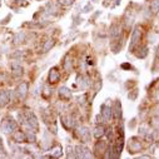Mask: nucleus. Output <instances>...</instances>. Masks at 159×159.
<instances>
[{
  "mask_svg": "<svg viewBox=\"0 0 159 159\" xmlns=\"http://www.w3.org/2000/svg\"><path fill=\"white\" fill-rule=\"evenodd\" d=\"M71 65H73V62H71V58L70 55H65L64 58V62H63V68L67 73H69L71 70Z\"/></svg>",
  "mask_w": 159,
  "mask_h": 159,
  "instance_id": "nucleus-16",
  "label": "nucleus"
},
{
  "mask_svg": "<svg viewBox=\"0 0 159 159\" xmlns=\"http://www.w3.org/2000/svg\"><path fill=\"white\" fill-rule=\"evenodd\" d=\"M0 6H2V0H0Z\"/></svg>",
  "mask_w": 159,
  "mask_h": 159,
  "instance_id": "nucleus-34",
  "label": "nucleus"
},
{
  "mask_svg": "<svg viewBox=\"0 0 159 159\" xmlns=\"http://www.w3.org/2000/svg\"><path fill=\"white\" fill-rule=\"evenodd\" d=\"M137 96H138V89H134V90H133V93L130 92V93H129V95H128V98L130 99V100H135Z\"/></svg>",
  "mask_w": 159,
  "mask_h": 159,
  "instance_id": "nucleus-25",
  "label": "nucleus"
},
{
  "mask_svg": "<svg viewBox=\"0 0 159 159\" xmlns=\"http://www.w3.org/2000/svg\"><path fill=\"white\" fill-rule=\"evenodd\" d=\"M129 150H130V153L141 152V150H142V142H137V138L130 139V143H129Z\"/></svg>",
  "mask_w": 159,
  "mask_h": 159,
  "instance_id": "nucleus-9",
  "label": "nucleus"
},
{
  "mask_svg": "<svg viewBox=\"0 0 159 159\" xmlns=\"http://www.w3.org/2000/svg\"><path fill=\"white\" fill-rule=\"evenodd\" d=\"M142 42V28L137 25L132 33V39H130V45H129V50L134 51V49L139 45V43Z\"/></svg>",
  "mask_w": 159,
  "mask_h": 159,
  "instance_id": "nucleus-1",
  "label": "nucleus"
},
{
  "mask_svg": "<svg viewBox=\"0 0 159 159\" xmlns=\"http://www.w3.org/2000/svg\"><path fill=\"white\" fill-rule=\"evenodd\" d=\"M53 47H54V40H53V39H48L47 42H44L42 50H43V53H48Z\"/></svg>",
  "mask_w": 159,
  "mask_h": 159,
  "instance_id": "nucleus-18",
  "label": "nucleus"
},
{
  "mask_svg": "<svg viewBox=\"0 0 159 159\" xmlns=\"http://www.w3.org/2000/svg\"><path fill=\"white\" fill-rule=\"evenodd\" d=\"M109 35H110V40H112V44L116 43L120 40V36H122V29L118 24H113L109 29Z\"/></svg>",
  "mask_w": 159,
  "mask_h": 159,
  "instance_id": "nucleus-3",
  "label": "nucleus"
},
{
  "mask_svg": "<svg viewBox=\"0 0 159 159\" xmlns=\"http://www.w3.org/2000/svg\"><path fill=\"white\" fill-rule=\"evenodd\" d=\"M139 158H149V155H141Z\"/></svg>",
  "mask_w": 159,
  "mask_h": 159,
  "instance_id": "nucleus-31",
  "label": "nucleus"
},
{
  "mask_svg": "<svg viewBox=\"0 0 159 159\" xmlns=\"http://www.w3.org/2000/svg\"><path fill=\"white\" fill-rule=\"evenodd\" d=\"M13 139H14V142L18 143V144L28 142V141H26V134L23 133V132H19V130L13 132Z\"/></svg>",
  "mask_w": 159,
  "mask_h": 159,
  "instance_id": "nucleus-8",
  "label": "nucleus"
},
{
  "mask_svg": "<svg viewBox=\"0 0 159 159\" xmlns=\"http://www.w3.org/2000/svg\"><path fill=\"white\" fill-rule=\"evenodd\" d=\"M100 110H102L100 114L103 115V118L105 119V120H110V119H112V115H113L112 108H110L109 105H107V104H103L102 108H100Z\"/></svg>",
  "mask_w": 159,
  "mask_h": 159,
  "instance_id": "nucleus-13",
  "label": "nucleus"
},
{
  "mask_svg": "<svg viewBox=\"0 0 159 159\" xmlns=\"http://www.w3.org/2000/svg\"><path fill=\"white\" fill-rule=\"evenodd\" d=\"M157 56L159 58V47H158V49H157Z\"/></svg>",
  "mask_w": 159,
  "mask_h": 159,
  "instance_id": "nucleus-32",
  "label": "nucleus"
},
{
  "mask_svg": "<svg viewBox=\"0 0 159 159\" xmlns=\"http://www.w3.org/2000/svg\"><path fill=\"white\" fill-rule=\"evenodd\" d=\"M78 134H79V137L82 138V141H84V142H89L90 141V132H89V129L87 128V127H80L78 129Z\"/></svg>",
  "mask_w": 159,
  "mask_h": 159,
  "instance_id": "nucleus-10",
  "label": "nucleus"
},
{
  "mask_svg": "<svg viewBox=\"0 0 159 159\" xmlns=\"http://www.w3.org/2000/svg\"><path fill=\"white\" fill-rule=\"evenodd\" d=\"M24 40H25V33H24V31L16 33V34L14 35V39H13L14 44H20V43H23Z\"/></svg>",
  "mask_w": 159,
  "mask_h": 159,
  "instance_id": "nucleus-17",
  "label": "nucleus"
},
{
  "mask_svg": "<svg viewBox=\"0 0 159 159\" xmlns=\"http://www.w3.org/2000/svg\"><path fill=\"white\" fill-rule=\"evenodd\" d=\"M122 68H123V69H129V68H132V67H130L129 64H123Z\"/></svg>",
  "mask_w": 159,
  "mask_h": 159,
  "instance_id": "nucleus-30",
  "label": "nucleus"
},
{
  "mask_svg": "<svg viewBox=\"0 0 159 159\" xmlns=\"http://www.w3.org/2000/svg\"><path fill=\"white\" fill-rule=\"evenodd\" d=\"M48 80H49L50 84H55V83H58L59 80H60V73L58 71L56 68L50 69V71L48 74Z\"/></svg>",
  "mask_w": 159,
  "mask_h": 159,
  "instance_id": "nucleus-6",
  "label": "nucleus"
},
{
  "mask_svg": "<svg viewBox=\"0 0 159 159\" xmlns=\"http://www.w3.org/2000/svg\"><path fill=\"white\" fill-rule=\"evenodd\" d=\"M42 94H43V96H44L45 99H49L50 95H51V89H50L49 87H45V88H44V92H43Z\"/></svg>",
  "mask_w": 159,
  "mask_h": 159,
  "instance_id": "nucleus-24",
  "label": "nucleus"
},
{
  "mask_svg": "<svg viewBox=\"0 0 159 159\" xmlns=\"http://www.w3.org/2000/svg\"><path fill=\"white\" fill-rule=\"evenodd\" d=\"M2 80H3V78H2V75H0V83H2Z\"/></svg>",
  "mask_w": 159,
  "mask_h": 159,
  "instance_id": "nucleus-33",
  "label": "nucleus"
},
{
  "mask_svg": "<svg viewBox=\"0 0 159 159\" xmlns=\"http://www.w3.org/2000/svg\"><path fill=\"white\" fill-rule=\"evenodd\" d=\"M16 128H18L16 122L14 120L13 118H10V116L5 118L3 120V123H2V130L4 133H13V132L16 130Z\"/></svg>",
  "mask_w": 159,
  "mask_h": 159,
  "instance_id": "nucleus-2",
  "label": "nucleus"
},
{
  "mask_svg": "<svg viewBox=\"0 0 159 159\" xmlns=\"http://www.w3.org/2000/svg\"><path fill=\"white\" fill-rule=\"evenodd\" d=\"M94 152L96 153V154H95L96 157H100L104 152H107V143H105L104 141H99V142H96L95 145H94Z\"/></svg>",
  "mask_w": 159,
  "mask_h": 159,
  "instance_id": "nucleus-7",
  "label": "nucleus"
},
{
  "mask_svg": "<svg viewBox=\"0 0 159 159\" xmlns=\"http://www.w3.org/2000/svg\"><path fill=\"white\" fill-rule=\"evenodd\" d=\"M10 102V93L3 90L0 92V107L4 108L5 105H8V103Z\"/></svg>",
  "mask_w": 159,
  "mask_h": 159,
  "instance_id": "nucleus-14",
  "label": "nucleus"
},
{
  "mask_svg": "<svg viewBox=\"0 0 159 159\" xmlns=\"http://www.w3.org/2000/svg\"><path fill=\"white\" fill-rule=\"evenodd\" d=\"M139 51H141V53H138V54H137V56H138L139 59H144V58L148 55V48H147L145 45H144L141 50H139Z\"/></svg>",
  "mask_w": 159,
  "mask_h": 159,
  "instance_id": "nucleus-22",
  "label": "nucleus"
},
{
  "mask_svg": "<svg viewBox=\"0 0 159 159\" xmlns=\"http://www.w3.org/2000/svg\"><path fill=\"white\" fill-rule=\"evenodd\" d=\"M62 154H63V149L60 147H58V148H55V149L51 150V157H54V158L62 157Z\"/></svg>",
  "mask_w": 159,
  "mask_h": 159,
  "instance_id": "nucleus-23",
  "label": "nucleus"
},
{
  "mask_svg": "<svg viewBox=\"0 0 159 159\" xmlns=\"http://www.w3.org/2000/svg\"><path fill=\"white\" fill-rule=\"evenodd\" d=\"M73 2L74 0H59V4H62L64 6H69V5L73 4Z\"/></svg>",
  "mask_w": 159,
  "mask_h": 159,
  "instance_id": "nucleus-26",
  "label": "nucleus"
},
{
  "mask_svg": "<svg viewBox=\"0 0 159 159\" xmlns=\"http://www.w3.org/2000/svg\"><path fill=\"white\" fill-rule=\"evenodd\" d=\"M92 8H93V6H92V4H88V5H85V6H84L83 11H84V13H89V11L92 10Z\"/></svg>",
  "mask_w": 159,
  "mask_h": 159,
  "instance_id": "nucleus-28",
  "label": "nucleus"
},
{
  "mask_svg": "<svg viewBox=\"0 0 159 159\" xmlns=\"http://www.w3.org/2000/svg\"><path fill=\"white\" fill-rule=\"evenodd\" d=\"M85 99H87V94L83 95V100H85ZM79 104H82V105L85 104V102H82V98H79Z\"/></svg>",
  "mask_w": 159,
  "mask_h": 159,
  "instance_id": "nucleus-29",
  "label": "nucleus"
},
{
  "mask_svg": "<svg viewBox=\"0 0 159 159\" xmlns=\"http://www.w3.org/2000/svg\"><path fill=\"white\" fill-rule=\"evenodd\" d=\"M112 110H113V114H114V116H115L116 119H120V118H122L123 108H122V104H120V102H119V100H115V103H114Z\"/></svg>",
  "mask_w": 159,
  "mask_h": 159,
  "instance_id": "nucleus-12",
  "label": "nucleus"
},
{
  "mask_svg": "<svg viewBox=\"0 0 159 159\" xmlns=\"http://www.w3.org/2000/svg\"><path fill=\"white\" fill-rule=\"evenodd\" d=\"M150 10L154 14L159 13V0H152L150 2Z\"/></svg>",
  "mask_w": 159,
  "mask_h": 159,
  "instance_id": "nucleus-20",
  "label": "nucleus"
},
{
  "mask_svg": "<svg viewBox=\"0 0 159 159\" xmlns=\"http://www.w3.org/2000/svg\"><path fill=\"white\" fill-rule=\"evenodd\" d=\"M68 158H71V157H75V152H74V148L73 147H68Z\"/></svg>",
  "mask_w": 159,
  "mask_h": 159,
  "instance_id": "nucleus-27",
  "label": "nucleus"
},
{
  "mask_svg": "<svg viewBox=\"0 0 159 159\" xmlns=\"http://www.w3.org/2000/svg\"><path fill=\"white\" fill-rule=\"evenodd\" d=\"M59 96L62 99H65V100H69L73 96V93L68 87H62V88H59Z\"/></svg>",
  "mask_w": 159,
  "mask_h": 159,
  "instance_id": "nucleus-11",
  "label": "nucleus"
},
{
  "mask_svg": "<svg viewBox=\"0 0 159 159\" xmlns=\"http://www.w3.org/2000/svg\"><path fill=\"white\" fill-rule=\"evenodd\" d=\"M47 11H48V14H53V15H55V14H56V11H58V9L55 8V5H54L53 3H48V4H47Z\"/></svg>",
  "mask_w": 159,
  "mask_h": 159,
  "instance_id": "nucleus-21",
  "label": "nucleus"
},
{
  "mask_svg": "<svg viewBox=\"0 0 159 159\" xmlns=\"http://www.w3.org/2000/svg\"><path fill=\"white\" fill-rule=\"evenodd\" d=\"M74 150H75L76 158H92L93 157V153L85 145H76L74 148Z\"/></svg>",
  "mask_w": 159,
  "mask_h": 159,
  "instance_id": "nucleus-4",
  "label": "nucleus"
},
{
  "mask_svg": "<svg viewBox=\"0 0 159 159\" xmlns=\"http://www.w3.org/2000/svg\"><path fill=\"white\" fill-rule=\"evenodd\" d=\"M10 68L14 70V74L15 75H20L23 73V67H22V63L19 60H14L10 63Z\"/></svg>",
  "mask_w": 159,
  "mask_h": 159,
  "instance_id": "nucleus-15",
  "label": "nucleus"
},
{
  "mask_svg": "<svg viewBox=\"0 0 159 159\" xmlns=\"http://www.w3.org/2000/svg\"><path fill=\"white\" fill-rule=\"evenodd\" d=\"M28 89H29V84L26 82L19 84L18 88H16V95H18V99L19 100H24L26 98V94H28Z\"/></svg>",
  "mask_w": 159,
  "mask_h": 159,
  "instance_id": "nucleus-5",
  "label": "nucleus"
},
{
  "mask_svg": "<svg viewBox=\"0 0 159 159\" xmlns=\"http://www.w3.org/2000/svg\"><path fill=\"white\" fill-rule=\"evenodd\" d=\"M94 137L95 138H102L104 134H105V128L104 127H102V125H98L95 129H94Z\"/></svg>",
  "mask_w": 159,
  "mask_h": 159,
  "instance_id": "nucleus-19",
  "label": "nucleus"
}]
</instances>
